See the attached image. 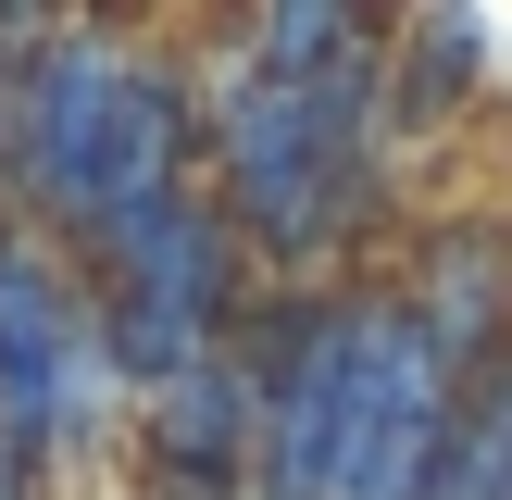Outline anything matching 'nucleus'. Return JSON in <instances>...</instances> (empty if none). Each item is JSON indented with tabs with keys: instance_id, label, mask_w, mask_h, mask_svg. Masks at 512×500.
Wrapping results in <instances>:
<instances>
[{
	"instance_id": "nucleus-3",
	"label": "nucleus",
	"mask_w": 512,
	"mask_h": 500,
	"mask_svg": "<svg viewBox=\"0 0 512 500\" xmlns=\"http://www.w3.org/2000/svg\"><path fill=\"white\" fill-rule=\"evenodd\" d=\"M463 388H475V375H450L400 300H363L350 425H338V488H325V500H425V475H438V450H450Z\"/></svg>"
},
{
	"instance_id": "nucleus-2",
	"label": "nucleus",
	"mask_w": 512,
	"mask_h": 500,
	"mask_svg": "<svg viewBox=\"0 0 512 500\" xmlns=\"http://www.w3.org/2000/svg\"><path fill=\"white\" fill-rule=\"evenodd\" d=\"M138 38H100V25H38L0 100V188L50 225V238H88V188H100V138H113V100Z\"/></svg>"
},
{
	"instance_id": "nucleus-4",
	"label": "nucleus",
	"mask_w": 512,
	"mask_h": 500,
	"mask_svg": "<svg viewBox=\"0 0 512 500\" xmlns=\"http://www.w3.org/2000/svg\"><path fill=\"white\" fill-rule=\"evenodd\" d=\"M500 463H512V400H500V375H475L463 413H450L438 475H425V500H500Z\"/></svg>"
},
{
	"instance_id": "nucleus-6",
	"label": "nucleus",
	"mask_w": 512,
	"mask_h": 500,
	"mask_svg": "<svg viewBox=\"0 0 512 500\" xmlns=\"http://www.w3.org/2000/svg\"><path fill=\"white\" fill-rule=\"evenodd\" d=\"M25 488H38V475H25V463H13V450H0V500H25Z\"/></svg>"
},
{
	"instance_id": "nucleus-1",
	"label": "nucleus",
	"mask_w": 512,
	"mask_h": 500,
	"mask_svg": "<svg viewBox=\"0 0 512 500\" xmlns=\"http://www.w3.org/2000/svg\"><path fill=\"white\" fill-rule=\"evenodd\" d=\"M200 150H213V213L238 250H275V263H313L338 250V225L375 200V50L313 75H275V63H225L188 88Z\"/></svg>"
},
{
	"instance_id": "nucleus-5",
	"label": "nucleus",
	"mask_w": 512,
	"mask_h": 500,
	"mask_svg": "<svg viewBox=\"0 0 512 500\" xmlns=\"http://www.w3.org/2000/svg\"><path fill=\"white\" fill-rule=\"evenodd\" d=\"M25 38H38V13H0V100H13V63H25Z\"/></svg>"
}]
</instances>
